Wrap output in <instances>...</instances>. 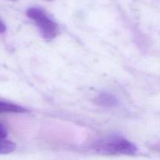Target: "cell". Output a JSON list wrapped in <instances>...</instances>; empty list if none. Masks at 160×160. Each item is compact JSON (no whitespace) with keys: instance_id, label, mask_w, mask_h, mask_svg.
I'll return each instance as SVG.
<instances>
[{"instance_id":"52a82bcc","label":"cell","mask_w":160,"mask_h":160,"mask_svg":"<svg viewBox=\"0 0 160 160\" xmlns=\"http://www.w3.org/2000/svg\"><path fill=\"white\" fill-rule=\"evenodd\" d=\"M6 26L2 20H0V34H3L6 32Z\"/></svg>"},{"instance_id":"ba28073f","label":"cell","mask_w":160,"mask_h":160,"mask_svg":"<svg viewBox=\"0 0 160 160\" xmlns=\"http://www.w3.org/2000/svg\"><path fill=\"white\" fill-rule=\"evenodd\" d=\"M46 1H53V0H46Z\"/></svg>"},{"instance_id":"277c9868","label":"cell","mask_w":160,"mask_h":160,"mask_svg":"<svg viewBox=\"0 0 160 160\" xmlns=\"http://www.w3.org/2000/svg\"><path fill=\"white\" fill-rule=\"evenodd\" d=\"M28 112L27 109L19 105L8 102L0 101V112H14V113H22Z\"/></svg>"},{"instance_id":"8992f818","label":"cell","mask_w":160,"mask_h":160,"mask_svg":"<svg viewBox=\"0 0 160 160\" xmlns=\"http://www.w3.org/2000/svg\"><path fill=\"white\" fill-rule=\"evenodd\" d=\"M7 131L2 123H0V138H6L7 136Z\"/></svg>"},{"instance_id":"3957f363","label":"cell","mask_w":160,"mask_h":160,"mask_svg":"<svg viewBox=\"0 0 160 160\" xmlns=\"http://www.w3.org/2000/svg\"><path fill=\"white\" fill-rule=\"evenodd\" d=\"M94 102H95V104L98 105V106L107 108L117 107L119 104V101L117 97L114 96L112 94L106 93V92L99 94L95 98Z\"/></svg>"},{"instance_id":"7a4b0ae2","label":"cell","mask_w":160,"mask_h":160,"mask_svg":"<svg viewBox=\"0 0 160 160\" xmlns=\"http://www.w3.org/2000/svg\"><path fill=\"white\" fill-rule=\"evenodd\" d=\"M26 14L30 19L35 22L41 34L47 41H51L59 34V28L57 23L50 18L43 9L38 7H30Z\"/></svg>"},{"instance_id":"6da1fadb","label":"cell","mask_w":160,"mask_h":160,"mask_svg":"<svg viewBox=\"0 0 160 160\" xmlns=\"http://www.w3.org/2000/svg\"><path fill=\"white\" fill-rule=\"evenodd\" d=\"M92 148L97 152L106 155H134L137 146L121 136L112 135L95 141Z\"/></svg>"},{"instance_id":"5b68a950","label":"cell","mask_w":160,"mask_h":160,"mask_svg":"<svg viewBox=\"0 0 160 160\" xmlns=\"http://www.w3.org/2000/svg\"><path fill=\"white\" fill-rule=\"evenodd\" d=\"M16 145L6 138H0V154H8L15 151Z\"/></svg>"}]
</instances>
